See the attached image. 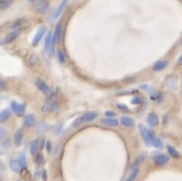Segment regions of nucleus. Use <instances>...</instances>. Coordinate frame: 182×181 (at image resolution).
I'll return each mask as SVG.
<instances>
[{
  "label": "nucleus",
  "mask_w": 182,
  "mask_h": 181,
  "mask_svg": "<svg viewBox=\"0 0 182 181\" xmlns=\"http://www.w3.org/2000/svg\"><path fill=\"white\" fill-rule=\"evenodd\" d=\"M143 160H144V156H143V154H141V156L137 157V158H136V160H135V161L133 162V164L131 165V170H132V169H134V168L139 167V165L141 164L142 162H143Z\"/></svg>",
  "instance_id": "nucleus-27"
},
{
  "label": "nucleus",
  "mask_w": 182,
  "mask_h": 181,
  "mask_svg": "<svg viewBox=\"0 0 182 181\" xmlns=\"http://www.w3.org/2000/svg\"><path fill=\"white\" fill-rule=\"evenodd\" d=\"M120 122L122 125L125 126V127H131V126H133V124H134L133 119L130 117H127V116H123V117L121 118Z\"/></svg>",
  "instance_id": "nucleus-21"
},
{
  "label": "nucleus",
  "mask_w": 182,
  "mask_h": 181,
  "mask_svg": "<svg viewBox=\"0 0 182 181\" xmlns=\"http://www.w3.org/2000/svg\"><path fill=\"white\" fill-rule=\"evenodd\" d=\"M67 2H69V0H62L61 2V4L56 7V9L54 10L52 14H51L50 17H49V20H50V22H53V20H55L56 19H58V17L61 14V12L64 11V7L67 6Z\"/></svg>",
  "instance_id": "nucleus-4"
},
{
  "label": "nucleus",
  "mask_w": 182,
  "mask_h": 181,
  "mask_svg": "<svg viewBox=\"0 0 182 181\" xmlns=\"http://www.w3.org/2000/svg\"><path fill=\"white\" fill-rule=\"evenodd\" d=\"M10 116H11V111H10L9 108L3 110L0 113V123H3L5 121H7L10 118Z\"/></svg>",
  "instance_id": "nucleus-19"
},
{
  "label": "nucleus",
  "mask_w": 182,
  "mask_h": 181,
  "mask_svg": "<svg viewBox=\"0 0 182 181\" xmlns=\"http://www.w3.org/2000/svg\"><path fill=\"white\" fill-rule=\"evenodd\" d=\"M152 144L155 147V148H158V149H161V148H163V147H164V142L161 140L160 138H157V137L155 138V140L152 141Z\"/></svg>",
  "instance_id": "nucleus-29"
},
{
  "label": "nucleus",
  "mask_w": 182,
  "mask_h": 181,
  "mask_svg": "<svg viewBox=\"0 0 182 181\" xmlns=\"http://www.w3.org/2000/svg\"><path fill=\"white\" fill-rule=\"evenodd\" d=\"M23 24H24V20H17V22H14V24H12L11 28H17V27H20Z\"/></svg>",
  "instance_id": "nucleus-34"
},
{
  "label": "nucleus",
  "mask_w": 182,
  "mask_h": 181,
  "mask_svg": "<svg viewBox=\"0 0 182 181\" xmlns=\"http://www.w3.org/2000/svg\"><path fill=\"white\" fill-rule=\"evenodd\" d=\"M2 173H3V171H2V167H1V165H0V179H1V178H2V175H3Z\"/></svg>",
  "instance_id": "nucleus-41"
},
{
  "label": "nucleus",
  "mask_w": 182,
  "mask_h": 181,
  "mask_svg": "<svg viewBox=\"0 0 182 181\" xmlns=\"http://www.w3.org/2000/svg\"><path fill=\"white\" fill-rule=\"evenodd\" d=\"M101 122L103 125L108 126V127H117L119 125V121L115 118H105Z\"/></svg>",
  "instance_id": "nucleus-17"
},
{
  "label": "nucleus",
  "mask_w": 182,
  "mask_h": 181,
  "mask_svg": "<svg viewBox=\"0 0 182 181\" xmlns=\"http://www.w3.org/2000/svg\"><path fill=\"white\" fill-rule=\"evenodd\" d=\"M35 84H36V86L38 87V89L40 90L45 96L50 97V95L52 94V90H51V88L49 87V85L46 83V82H44L43 80L40 78H36Z\"/></svg>",
  "instance_id": "nucleus-1"
},
{
  "label": "nucleus",
  "mask_w": 182,
  "mask_h": 181,
  "mask_svg": "<svg viewBox=\"0 0 182 181\" xmlns=\"http://www.w3.org/2000/svg\"><path fill=\"white\" fill-rule=\"evenodd\" d=\"M5 87H6V84H5L4 81H0V90L4 89Z\"/></svg>",
  "instance_id": "nucleus-39"
},
{
  "label": "nucleus",
  "mask_w": 182,
  "mask_h": 181,
  "mask_svg": "<svg viewBox=\"0 0 182 181\" xmlns=\"http://www.w3.org/2000/svg\"><path fill=\"white\" fill-rule=\"evenodd\" d=\"M167 151H168L169 156H171L172 158H174V159H179V158H180L179 151L173 145H167Z\"/></svg>",
  "instance_id": "nucleus-20"
},
{
  "label": "nucleus",
  "mask_w": 182,
  "mask_h": 181,
  "mask_svg": "<svg viewBox=\"0 0 182 181\" xmlns=\"http://www.w3.org/2000/svg\"><path fill=\"white\" fill-rule=\"evenodd\" d=\"M53 34L51 32H48L47 36L45 39V51L46 52H50L53 47Z\"/></svg>",
  "instance_id": "nucleus-14"
},
{
  "label": "nucleus",
  "mask_w": 182,
  "mask_h": 181,
  "mask_svg": "<svg viewBox=\"0 0 182 181\" xmlns=\"http://www.w3.org/2000/svg\"><path fill=\"white\" fill-rule=\"evenodd\" d=\"M138 128H139L140 134H141V137H142V139H143L145 145H146V146H150V145H152V140H150L149 135V129L145 128L144 126L142 125V124H139Z\"/></svg>",
  "instance_id": "nucleus-6"
},
{
  "label": "nucleus",
  "mask_w": 182,
  "mask_h": 181,
  "mask_svg": "<svg viewBox=\"0 0 182 181\" xmlns=\"http://www.w3.org/2000/svg\"><path fill=\"white\" fill-rule=\"evenodd\" d=\"M17 181H22V180H17Z\"/></svg>",
  "instance_id": "nucleus-45"
},
{
  "label": "nucleus",
  "mask_w": 182,
  "mask_h": 181,
  "mask_svg": "<svg viewBox=\"0 0 182 181\" xmlns=\"http://www.w3.org/2000/svg\"><path fill=\"white\" fill-rule=\"evenodd\" d=\"M38 148H39V141H38V139H35V140H33L30 144L31 154H32V156H36L38 152Z\"/></svg>",
  "instance_id": "nucleus-22"
},
{
  "label": "nucleus",
  "mask_w": 182,
  "mask_h": 181,
  "mask_svg": "<svg viewBox=\"0 0 182 181\" xmlns=\"http://www.w3.org/2000/svg\"><path fill=\"white\" fill-rule=\"evenodd\" d=\"M146 120H147V124H149L152 128L157 127V126L158 125V122H160V120H158V116L155 113H149L146 117Z\"/></svg>",
  "instance_id": "nucleus-10"
},
{
  "label": "nucleus",
  "mask_w": 182,
  "mask_h": 181,
  "mask_svg": "<svg viewBox=\"0 0 182 181\" xmlns=\"http://www.w3.org/2000/svg\"><path fill=\"white\" fill-rule=\"evenodd\" d=\"M9 166H10V169L14 173H20L22 170L24 169V168L22 167V165H20V163L19 162V160H10Z\"/></svg>",
  "instance_id": "nucleus-16"
},
{
  "label": "nucleus",
  "mask_w": 182,
  "mask_h": 181,
  "mask_svg": "<svg viewBox=\"0 0 182 181\" xmlns=\"http://www.w3.org/2000/svg\"><path fill=\"white\" fill-rule=\"evenodd\" d=\"M141 101H142L141 98H139V97H135L132 99V103H134V105H138V103H140Z\"/></svg>",
  "instance_id": "nucleus-36"
},
{
  "label": "nucleus",
  "mask_w": 182,
  "mask_h": 181,
  "mask_svg": "<svg viewBox=\"0 0 182 181\" xmlns=\"http://www.w3.org/2000/svg\"><path fill=\"white\" fill-rule=\"evenodd\" d=\"M19 35H20V31L19 30L11 31V32L5 36L4 39L1 41V44H9V43L14 42V41L17 39V37H19Z\"/></svg>",
  "instance_id": "nucleus-7"
},
{
  "label": "nucleus",
  "mask_w": 182,
  "mask_h": 181,
  "mask_svg": "<svg viewBox=\"0 0 182 181\" xmlns=\"http://www.w3.org/2000/svg\"><path fill=\"white\" fill-rule=\"evenodd\" d=\"M35 122H36V119H35V117H34L33 115L26 116L24 123H25V125L27 126V127H32L34 124H35Z\"/></svg>",
  "instance_id": "nucleus-23"
},
{
  "label": "nucleus",
  "mask_w": 182,
  "mask_h": 181,
  "mask_svg": "<svg viewBox=\"0 0 182 181\" xmlns=\"http://www.w3.org/2000/svg\"><path fill=\"white\" fill-rule=\"evenodd\" d=\"M168 64H169L168 61H164V59H162V61H158L153 64L152 70L153 72H161L167 68Z\"/></svg>",
  "instance_id": "nucleus-12"
},
{
  "label": "nucleus",
  "mask_w": 182,
  "mask_h": 181,
  "mask_svg": "<svg viewBox=\"0 0 182 181\" xmlns=\"http://www.w3.org/2000/svg\"><path fill=\"white\" fill-rule=\"evenodd\" d=\"M46 149H47L48 152L51 151V142L50 141H46Z\"/></svg>",
  "instance_id": "nucleus-38"
},
{
  "label": "nucleus",
  "mask_w": 182,
  "mask_h": 181,
  "mask_svg": "<svg viewBox=\"0 0 182 181\" xmlns=\"http://www.w3.org/2000/svg\"><path fill=\"white\" fill-rule=\"evenodd\" d=\"M139 172H140V168L139 167L132 169L131 172H130V174L128 175V177L125 179V181H134L137 178V176H138Z\"/></svg>",
  "instance_id": "nucleus-18"
},
{
  "label": "nucleus",
  "mask_w": 182,
  "mask_h": 181,
  "mask_svg": "<svg viewBox=\"0 0 182 181\" xmlns=\"http://www.w3.org/2000/svg\"><path fill=\"white\" fill-rule=\"evenodd\" d=\"M30 1H31V2H34V1H35V0H30Z\"/></svg>",
  "instance_id": "nucleus-43"
},
{
  "label": "nucleus",
  "mask_w": 182,
  "mask_h": 181,
  "mask_svg": "<svg viewBox=\"0 0 182 181\" xmlns=\"http://www.w3.org/2000/svg\"><path fill=\"white\" fill-rule=\"evenodd\" d=\"M118 107H119V108H121V110H126V111H127V110H128V108H127V107H125V105H124V107H122V105H118Z\"/></svg>",
  "instance_id": "nucleus-40"
},
{
  "label": "nucleus",
  "mask_w": 182,
  "mask_h": 181,
  "mask_svg": "<svg viewBox=\"0 0 182 181\" xmlns=\"http://www.w3.org/2000/svg\"><path fill=\"white\" fill-rule=\"evenodd\" d=\"M181 46H182V40H181Z\"/></svg>",
  "instance_id": "nucleus-44"
},
{
  "label": "nucleus",
  "mask_w": 182,
  "mask_h": 181,
  "mask_svg": "<svg viewBox=\"0 0 182 181\" xmlns=\"http://www.w3.org/2000/svg\"><path fill=\"white\" fill-rule=\"evenodd\" d=\"M11 110L14 111V113L17 114V116H23L26 112V108L22 103H17L15 101L11 102Z\"/></svg>",
  "instance_id": "nucleus-11"
},
{
  "label": "nucleus",
  "mask_w": 182,
  "mask_h": 181,
  "mask_svg": "<svg viewBox=\"0 0 182 181\" xmlns=\"http://www.w3.org/2000/svg\"><path fill=\"white\" fill-rule=\"evenodd\" d=\"M35 162H36V164H37V165H42L44 163V157H43V154H41V152H39V154H36Z\"/></svg>",
  "instance_id": "nucleus-31"
},
{
  "label": "nucleus",
  "mask_w": 182,
  "mask_h": 181,
  "mask_svg": "<svg viewBox=\"0 0 182 181\" xmlns=\"http://www.w3.org/2000/svg\"><path fill=\"white\" fill-rule=\"evenodd\" d=\"M7 134V131L5 128H0V141L3 140V139L5 138V136H6Z\"/></svg>",
  "instance_id": "nucleus-33"
},
{
  "label": "nucleus",
  "mask_w": 182,
  "mask_h": 181,
  "mask_svg": "<svg viewBox=\"0 0 182 181\" xmlns=\"http://www.w3.org/2000/svg\"><path fill=\"white\" fill-rule=\"evenodd\" d=\"M19 162L20 163V165H22V167L24 168V169H27L28 168V162H27V158H26V154L24 152H20V156H19Z\"/></svg>",
  "instance_id": "nucleus-25"
},
{
  "label": "nucleus",
  "mask_w": 182,
  "mask_h": 181,
  "mask_svg": "<svg viewBox=\"0 0 182 181\" xmlns=\"http://www.w3.org/2000/svg\"><path fill=\"white\" fill-rule=\"evenodd\" d=\"M169 161H170V158H169V156H167V154H158V156L155 158V166H158V167L165 166V165L168 164Z\"/></svg>",
  "instance_id": "nucleus-8"
},
{
  "label": "nucleus",
  "mask_w": 182,
  "mask_h": 181,
  "mask_svg": "<svg viewBox=\"0 0 182 181\" xmlns=\"http://www.w3.org/2000/svg\"><path fill=\"white\" fill-rule=\"evenodd\" d=\"M14 0H0V10L7 9L12 4Z\"/></svg>",
  "instance_id": "nucleus-26"
},
{
  "label": "nucleus",
  "mask_w": 182,
  "mask_h": 181,
  "mask_svg": "<svg viewBox=\"0 0 182 181\" xmlns=\"http://www.w3.org/2000/svg\"><path fill=\"white\" fill-rule=\"evenodd\" d=\"M97 113L96 112H87L85 113L84 115H82L81 117L77 120V123L74 124V125H78L79 123H89V122H92V121H94L96 118H97Z\"/></svg>",
  "instance_id": "nucleus-3"
},
{
  "label": "nucleus",
  "mask_w": 182,
  "mask_h": 181,
  "mask_svg": "<svg viewBox=\"0 0 182 181\" xmlns=\"http://www.w3.org/2000/svg\"><path fill=\"white\" fill-rule=\"evenodd\" d=\"M48 129V125L44 122H41L38 124V131L39 132H45L46 130Z\"/></svg>",
  "instance_id": "nucleus-32"
},
{
  "label": "nucleus",
  "mask_w": 182,
  "mask_h": 181,
  "mask_svg": "<svg viewBox=\"0 0 182 181\" xmlns=\"http://www.w3.org/2000/svg\"><path fill=\"white\" fill-rule=\"evenodd\" d=\"M58 59L61 64H64L66 61V54L62 50H58Z\"/></svg>",
  "instance_id": "nucleus-30"
},
{
  "label": "nucleus",
  "mask_w": 182,
  "mask_h": 181,
  "mask_svg": "<svg viewBox=\"0 0 182 181\" xmlns=\"http://www.w3.org/2000/svg\"><path fill=\"white\" fill-rule=\"evenodd\" d=\"M61 36H62V26H61V24H58L56 25L55 31H54V34H53V44L58 43L59 41H61Z\"/></svg>",
  "instance_id": "nucleus-15"
},
{
  "label": "nucleus",
  "mask_w": 182,
  "mask_h": 181,
  "mask_svg": "<svg viewBox=\"0 0 182 181\" xmlns=\"http://www.w3.org/2000/svg\"><path fill=\"white\" fill-rule=\"evenodd\" d=\"M150 98H152V100H155V101H157V102H162L163 99H164V93L160 92V91L155 92L153 94H152Z\"/></svg>",
  "instance_id": "nucleus-24"
},
{
  "label": "nucleus",
  "mask_w": 182,
  "mask_h": 181,
  "mask_svg": "<svg viewBox=\"0 0 182 181\" xmlns=\"http://www.w3.org/2000/svg\"><path fill=\"white\" fill-rule=\"evenodd\" d=\"M105 115L106 118H114L116 116V113H114L113 111H108V112L105 113Z\"/></svg>",
  "instance_id": "nucleus-35"
},
{
  "label": "nucleus",
  "mask_w": 182,
  "mask_h": 181,
  "mask_svg": "<svg viewBox=\"0 0 182 181\" xmlns=\"http://www.w3.org/2000/svg\"><path fill=\"white\" fill-rule=\"evenodd\" d=\"M45 33H46V27L42 26V27L39 28L37 33H36V35H35V37H34V39H33L32 45L33 46H37L39 44V42L41 41V39L43 38V36L45 35Z\"/></svg>",
  "instance_id": "nucleus-9"
},
{
  "label": "nucleus",
  "mask_w": 182,
  "mask_h": 181,
  "mask_svg": "<svg viewBox=\"0 0 182 181\" xmlns=\"http://www.w3.org/2000/svg\"><path fill=\"white\" fill-rule=\"evenodd\" d=\"M38 61H39V58H38V55L37 54H35V53H33L32 55L30 56V58H29V64L30 66H36V64H38Z\"/></svg>",
  "instance_id": "nucleus-28"
},
{
  "label": "nucleus",
  "mask_w": 182,
  "mask_h": 181,
  "mask_svg": "<svg viewBox=\"0 0 182 181\" xmlns=\"http://www.w3.org/2000/svg\"><path fill=\"white\" fill-rule=\"evenodd\" d=\"M41 176H42L44 181H47V171H46V170H43L42 173H41Z\"/></svg>",
  "instance_id": "nucleus-37"
},
{
  "label": "nucleus",
  "mask_w": 182,
  "mask_h": 181,
  "mask_svg": "<svg viewBox=\"0 0 182 181\" xmlns=\"http://www.w3.org/2000/svg\"><path fill=\"white\" fill-rule=\"evenodd\" d=\"M23 138H24V132L23 129H19L17 132L14 133V143L17 147H20L23 143Z\"/></svg>",
  "instance_id": "nucleus-13"
},
{
  "label": "nucleus",
  "mask_w": 182,
  "mask_h": 181,
  "mask_svg": "<svg viewBox=\"0 0 182 181\" xmlns=\"http://www.w3.org/2000/svg\"><path fill=\"white\" fill-rule=\"evenodd\" d=\"M178 64H182V54H181L180 58H179V59H178Z\"/></svg>",
  "instance_id": "nucleus-42"
},
{
  "label": "nucleus",
  "mask_w": 182,
  "mask_h": 181,
  "mask_svg": "<svg viewBox=\"0 0 182 181\" xmlns=\"http://www.w3.org/2000/svg\"><path fill=\"white\" fill-rule=\"evenodd\" d=\"M58 108V105L55 100L52 99H48L41 108V111L43 113H48V112H52V111H55L56 108Z\"/></svg>",
  "instance_id": "nucleus-5"
},
{
  "label": "nucleus",
  "mask_w": 182,
  "mask_h": 181,
  "mask_svg": "<svg viewBox=\"0 0 182 181\" xmlns=\"http://www.w3.org/2000/svg\"><path fill=\"white\" fill-rule=\"evenodd\" d=\"M33 3L36 10H37L39 14H46L49 10V6H50L48 0H35Z\"/></svg>",
  "instance_id": "nucleus-2"
}]
</instances>
